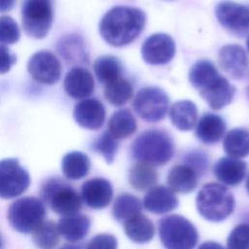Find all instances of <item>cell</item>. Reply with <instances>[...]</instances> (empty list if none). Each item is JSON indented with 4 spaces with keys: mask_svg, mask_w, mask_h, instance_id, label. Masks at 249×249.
Masks as SVG:
<instances>
[{
    "mask_svg": "<svg viewBox=\"0 0 249 249\" xmlns=\"http://www.w3.org/2000/svg\"><path fill=\"white\" fill-rule=\"evenodd\" d=\"M146 23L145 13L134 7L116 6L110 9L99 22V33L111 46L123 47L133 42Z\"/></svg>",
    "mask_w": 249,
    "mask_h": 249,
    "instance_id": "obj_1",
    "label": "cell"
},
{
    "mask_svg": "<svg viewBox=\"0 0 249 249\" xmlns=\"http://www.w3.org/2000/svg\"><path fill=\"white\" fill-rule=\"evenodd\" d=\"M174 154L171 137L164 131L149 129L138 135L131 145V156L153 166L167 163Z\"/></svg>",
    "mask_w": 249,
    "mask_h": 249,
    "instance_id": "obj_2",
    "label": "cell"
},
{
    "mask_svg": "<svg viewBox=\"0 0 249 249\" xmlns=\"http://www.w3.org/2000/svg\"><path fill=\"white\" fill-rule=\"evenodd\" d=\"M198 213L211 222L227 219L234 209V197L223 185L207 183L199 190L196 198Z\"/></svg>",
    "mask_w": 249,
    "mask_h": 249,
    "instance_id": "obj_3",
    "label": "cell"
},
{
    "mask_svg": "<svg viewBox=\"0 0 249 249\" xmlns=\"http://www.w3.org/2000/svg\"><path fill=\"white\" fill-rule=\"evenodd\" d=\"M41 197L56 214L65 217L79 213L82 197L65 180L53 177L47 179L41 187Z\"/></svg>",
    "mask_w": 249,
    "mask_h": 249,
    "instance_id": "obj_4",
    "label": "cell"
},
{
    "mask_svg": "<svg viewBox=\"0 0 249 249\" xmlns=\"http://www.w3.org/2000/svg\"><path fill=\"white\" fill-rule=\"evenodd\" d=\"M159 235L165 249H194L198 241V232L193 223L175 214L159 221Z\"/></svg>",
    "mask_w": 249,
    "mask_h": 249,
    "instance_id": "obj_5",
    "label": "cell"
},
{
    "mask_svg": "<svg viewBox=\"0 0 249 249\" xmlns=\"http://www.w3.org/2000/svg\"><path fill=\"white\" fill-rule=\"evenodd\" d=\"M7 217L14 230L21 233H30L44 222L46 207L37 197L23 196L10 205Z\"/></svg>",
    "mask_w": 249,
    "mask_h": 249,
    "instance_id": "obj_6",
    "label": "cell"
},
{
    "mask_svg": "<svg viewBox=\"0 0 249 249\" xmlns=\"http://www.w3.org/2000/svg\"><path fill=\"white\" fill-rule=\"evenodd\" d=\"M53 20L52 0H24L21 6L22 27L27 35L42 39L49 33Z\"/></svg>",
    "mask_w": 249,
    "mask_h": 249,
    "instance_id": "obj_7",
    "label": "cell"
},
{
    "mask_svg": "<svg viewBox=\"0 0 249 249\" xmlns=\"http://www.w3.org/2000/svg\"><path fill=\"white\" fill-rule=\"evenodd\" d=\"M168 105L167 93L158 87L141 89L133 100V108L137 115L150 123L161 121L167 113Z\"/></svg>",
    "mask_w": 249,
    "mask_h": 249,
    "instance_id": "obj_8",
    "label": "cell"
},
{
    "mask_svg": "<svg viewBox=\"0 0 249 249\" xmlns=\"http://www.w3.org/2000/svg\"><path fill=\"white\" fill-rule=\"evenodd\" d=\"M30 185V176L17 159L0 160V197L13 198L23 194Z\"/></svg>",
    "mask_w": 249,
    "mask_h": 249,
    "instance_id": "obj_9",
    "label": "cell"
},
{
    "mask_svg": "<svg viewBox=\"0 0 249 249\" xmlns=\"http://www.w3.org/2000/svg\"><path fill=\"white\" fill-rule=\"evenodd\" d=\"M27 70L36 82L44 85H53L61 76V64L58 58L49 51L33 53L28 60Z\"/></svg>",
    "mask_w": 249,
    "mask_h": 249,
    "instance_id": "obj_10",
    "label": "cell"
},
{
    "mask_svg": "<svg viewBox=\"0 0 249 249\" xmlns=\"http://www.w3.org/2000/svg\"><path fill=\"white\" fill-rule=\"evenodd\" d=\"M175 42L165 33L150 35L142 44L141 55L145 62L152 65L166 64L175 54Z\"/></svg>",
    "mask_w": 249,
    "mask_h": 249,
    "instance_id": "obj_11",
    "label": "cell"
},
{
    "mask_svg": "<svg viewBox=\"0 0 249 249\" xmlns=\"http://www.w3.org/2000/svg\"><path fill=\"white\" fill-rule=\"evenodd\" d=\"M215 16L219 23L226 29L242 34L249 30V7L225 0L217 4Z\"/></svg>",
    "mask_w": 249,
    "mask_h": 249,
    "instance_id": "obj_12",
    "label": "cell"
},
{
    "mask_svg": "<svg viewBox=\"0 0 249 249\" xmlns=\"http://www.w3.org/2000/svg\"><path fill=\"white\" fill-rule=\"evenodd\" d=\"M219 62L223 70L233 79H243L249 71V59L245 50L235 44L223 46L219 51Z\"/></svg>",
    "mask_w": 249,
    "mask_h": 249,
    "instance_id": "obj_13",
    "label": "cell"
},
{
    "mask_svg": "<svg viewBox=\"0 0 249 249\" xmlns=\"http://www.w3.org/2000/svg\"><path fill=\"white\" fill-rule=\"evenodd\" d=\"M73 116L80 126L96 130L103 125L106 111L99 100L95 98H85L76 104Z\"/></svg>",
    "mask_w": 249,
    "mask_h": 249,
    "instance_id": "obj_14",
    "label": "cell"
},
{
    "mask_svg": "<svg viewBox=\"0 0 249 249\" xmlns=\"http://www.w3.org/2000/svg\"><path fill=\"white\" fill-rule=\"evenodd\" d=\"M82 200L92 209H102L109 205L113 197V187L104 178H92L83 183Z\"/></svg>",
    "mask_w": 249,
    "mask_h": 249,
    "instance_id": "obj_15",
    "label": "cell"
},
{
    "mask_svg": "<svg viewBox=\"0 0 249 249\" xmlns=\"http://www.w3.org/2000/svg\"><path fill=\"white\" fill-rule=\"evenodd\" d=\"M65 92L74 99H85L94 90V80L90 72L84 67H73L63 81Z\"/></svg>",
    "mask_w": 249,
    "mask_h": 249,
    "instance_id": "obj_16",
    "label": "cell"
},
{
    "mask_svg": "<svg viewBox=\"0 0 249 249\" xmlns=\"http://www.w3.org/2000/svg\"><path fill=\"white\" fill-rule=\"evenodd\" d=\"M179 204L175 193L168 187L156 186L149 190L143 199L146 210L154 214H165L174 210Z\"/></svg>",
    "mask_w": 249,
    "mask_h": 249,
    "instance_id": "obj_17",
    "label": "cell"
},
{
    "mask_svg": "<svg viewBox=\"0 0 249 249\" xmlns=\"http://www.w3.org/2000/svg\"><path fill=\"white\" fill-rule=\"evenodd\" d=\"M199 93L210 108L220 110L231 102L235 89L226 78L219 76L215 81L201 89Z\"/></svg>",
    "mask_w": 249,
    "mask_h": 249,
    "instance_id": "obj_18",
    "label": "cell"
},
{
    "mask_svg": "<svg viewBox=\"0 0 249 249\" xmlns=\"http://www.w3.org/2000/svg\"><path fill=\"white\" fill-rule=\"evenodd\" d=\"M247 164L245 161L232 158L223 157L214 164V174L216 178L228 186H236L246 175Z\"/></svg>",
    "mask_w": 249,
    "mask_h": 249,
    "instance_id": "obj_19",
    "label": "cell"
},
{
    "mask_svg": "<svg viewBox=\"0 0 249 249\" xmlns=\"http://www.w3.org/2000/svg\"><path fill=\"white\" fill-rule=\"evenodd\" d=\"M226 131L224 119L213 113L204 114L196 124V137L205 144L218 142Z\"/></svg>",
    "mask_w": 249,
    "mask_h": 249,
    "instance_id": "obj_20",
    "label": "cell"
},
{
    "mask_svg": "<svg viewBox=\"0 0 249 249\" xmlns=\"http://www.w3.org/2000/svg\"><path fill=\"white\" fill-rule=\"evenodd\" d=\"M59 234L70 242H77L84 239L90 228V220L83 214L61 217L57 223Z\"/></svg>",
    "mask_w": 249,
    "mask_h": 249,
    "instance_id": "obj_21",
    "label": "cell"
},
{
    "mask_svg": "<svg viewBox=\"0 0 249 249\" xmlns=\"http://www.w3.org/2000/svg\"><path fill=\"white\" fill-rule=\"evenodd\" d=\"M197 174L190 166L179 164L173 166L167 175V184L174 193L189 194L197 186Z\"/></svg>",
    "mask_w": 249,
    "mask_h": 249,
    "instance_id": "obj_22",
    "label": "cell"
},
{
    "mask_svg": "<svg viewBox=\"0 0 249 249\" xmlns=\"http://www.w3.org/2000/svg\"><path fill=\"white\" fill-rule=\"evenodd\" d=\"M197 108L191 100H180L175 102L169 112L172 124L181 131L194 128L197 123Z\"/></svg>",
    "mask_w": 249,
    "mask_h": 249,
    "instance_id": "obj_23",
    "label": "cell"
},
{
    "mask_svg": "<svg viewBox=\"0 0 249 249\" xmlns=\"http://www.w3.org/2000/svg\"><path fill=\"white\" fill-rule=\"evenodd\" d=\"M124 231L131 241L139 244L151 241L155 234V228L152 221L140 213L124 221Z\"/></svg>",
    "mask_w": 249,
    "mask_h": 249,
    "instance_id": "obj_24",
    "label": "cell"
},
{
    "mask_svg": "<svg viewBox=\"0 0 249 249\" xmlns=\"http://www.w3.org/2000/svg\"><path fill=\"white\" fill-rule=\"evenodd\" d=\"M61 168L67 179L79 180L89 174L90 160L86 154L79 151H72L63 157Z\"/></svg>",
    "mask_w": 249,
    "mask_h": 249,
    "instance_id": "obj_25",
    "label": "cell"
},
{
    "mask_svg": "<svg viewBox=\"0 0 249 249\" xmlns=\"http://www.w3.org/2000/svg\"><path fill=\"white\" fill-rule=\"evenodd\" d=\"M108 128L110 134L116 139H124L136 131L137 124L129 110L122 109L111 116Z\"/></svg>",
    "mask_w": 249,
    "mask_h": 249,
    "instance_id": "obj_26",
    "label": "cell"
},
{
    "mask_svg": "<svg viewBox=\"0 0 249 249\" xmlns=\"http://www.w3.org/2000/svg\"><path fill=\"white\" fill-rule=\"evenodd\" d=\"M224 150L229 157L241 159L249 155V130L246 128H233L224 139Z\"/></svg>",
    "mask_w": 249,
    "mask_h": 249,
    "instance_id": "obj_27",
    "label": "cell"
},
{
    "mask_svg": "<svg viewBox=\"0 0 249 249\" xmlns=\"http://www.w3.org/2000/svg\"><path fill=\"white\" fill-rule=\"evenodd\" d=\"M219 72L214 64L206 59L195 62L189 71V81L198 91L206 88L219 77Z\"/></svg>",
    "mask_w": 249,
    "mask_h": 249,
    "instance_id": "obj_28",
    "label": "cell"
},
{
    "mask_svg": "<svg viewBox=\"0 0 249 249\" xmlns=\"http://www.w3.org/2000/svg\"><path fill=\"white\" fill-rule=\"evenodd\" d=\"M157 179V171L149 163L138 161L128 171V181L132 188L137 191L151 189L156 184Z\"/></svg>",
    "mask_w": 249,
    "mask_h": 249,
    "instance_id": "obj_29",
    "label": "cell"
},
{
    "mask_svg": "<svg viewBox=\"0 0 249 249\" xmlns=\"http://www.w3.org/2000/svg\"><path fill=\"white\" fill-rule=\"evenodd\" d=\"M58 52L68 62H86L88 54L83 39L76 34H69L61 38Z\"/></svg>",
    "mask_w": 249,
    "mask_h": 249,
    "instance_id": "obj_30",
    "label": "cell"
},
{
    "mask_svg": "<svg viewBox=\"0 0 249 249\" xmlns=\"http://www.w3.org/2000/svg\"><path fill=\"white\" fill-rule=\"evenodd\" d=\"M133 89L131 84L120 77L110 83H107L104 87V96L107 101L114 106L124 105L132 96Z\"/></svg>",
    "mask_w": 249,
    "mask_h": 249,
    "instance_id": "obj_31",
    "label": "cell"
},
{
    "mask_svg": "<svg viewBox=\"0 0 249 249\" xmlns=\"http://www.w3.org/2000/svg\"><path fill=\"white\" fill-rule=\"evenodd\" d=\"M142 209V203L138 197L131 194L119 195L112 207V215L117 221H125L128 218L139 214Z\"/></svg>",
    "mask_w": 249,
    "mask_h": 249,
    "instance_id": "obj_32",
    "label": "cell"
},
{
    "mask_svg": "<svg viewBox=\"0 0 249 249\" xmlns=\"http://www.w3.org/2000/svg\"><path fill=\"white\" fill-rule=\"evenodd\" d=\"M94 74L97 80L106 85L121 77L122 66L119 59L113 55L99 56L93 64Z\"/></svg>",
    "mask_w": 249,
    "mask_h": 249,
    "instance_id": "obj_33",
    "label": "cell"
},
{
    "mask_svg": "<svg viewBox=\"0 0 249 249\" xmlns=\"http://www.w3.org/2000/svg\"><path fill=\"white\" fill-rule=\"evenodd\" d=\"M57 226L53 221L43 222L33 232L32 238L35 245L40 249H53L59 241Z\"/></svg>",
    "mask_w": 249,
    "mask_h": 249,
    "instance_id": "obj_34",
    "label": "cell"
},
{
    "mask_svg": "<svg viewBox=\"0 0 249 249\" xmlns=\"http://www.w3.org/2000/svg\"><path fill=\"white\" fill-rule=\"evenodd\" d=\"M91 148L100 154L107 163H112L118 151V141L109 131H105L93 141Z\"/></svg>",
    "mask_w": 249,
    "mask_h": 249,
    "instance_id": "obj_35",
    "label": "cell"
},
{
    "mask_svg": "<svg viewBox=\"0 0 249 249\" xmlns=\"http://www.w3.org/2000/svg\"><path fill=\"white\" fill-rule=\"evenodd\" d=\"M19 37L20 31L16 20L9 16L0 17V44H15Z\"/></svg>",
    "mask_w": 249,
    "mask_h": 249,
    "instance_id": "obj_36",
    "label": "cell"
},
{
    "mask_svg": "<svg viewBox=\"0 0 249 249\" xmlns=\"http://www.w3.org/2000/svg\"><path fill=\"white\" fill-rule=\"evenodd\" d=\"M227 249H249V225L235 226L227 238Z\"/></svg>",
    "mask_w": 249,
    "mask_h": 249,
    "instance_id": "obj_37",
    "label": "cell"
},
{
    "mask_svg": "<svg viewBox=\"0 0 249 249\" xmlns=\"http://www.w3.org/2000/svg\"><path fill=\"white\" fill-rule=\"evenodd\" d=\"M184 162L186 165L192 167L197 175H202L208 168L209 160L204 152L194 150L185 155Z\"/></svg>",
    "mask_w": 249,
    "mask_h": 249,
    "instance_id": "obj_38",
    "label": "cell"
},
{
    "mask_svg": "<svg viewBox=\"0 0 249 249\" xmlns=\"http://www.w3.org/2000/svg\"><path fill=\"white\" fill-rule=\"evenodd\" d=\"M117 238L109 233H100L93 236L87 244L86 249H117Z\"/></svg>",
    "mask_w": 249,
    "mask_h": 249,
    "instance_id": "obj_39",
    "label": "cell"
},
{
    "mask_svg": "<svg viewBox=\"0 0 249 249\" xmlns=\"http://www.w3.org/2000/svg\"><path fill=\"white\" fill-rule=\"evenodd\" d=\"M15 62L16 56L6 46L0 45V74H5L10 71Z\"/></svg>",
    "mask_w": 249,
    "mask_h": 249,
    "instance_id": "obj_40",
    "label": "cell"
},
{
    "mask_svg": "<svg viewBox=\"0 0 249 249\" xmlns=\"http://www.w3.org/2000/svg\"><path fill=\"white\" fill-rule=\"evenodd\" d=\"M16 0H0V13H5L13 9Z\"/></svg>",
    "mask_w": 249,
    "mask_h": 249,
    "instance_id": "obj_41",
    "label": "cell"
},
{
    "mask_svg": "<svg viewBox=\"0 0 249 249\" xmlns=\"http://www.w3.org/2000/svg\"><path fill=\"white\" fill-rule=\"evenodd\" d=\"M197 249H225L220 243L215 241H206L201 243Z\"/></svg>",
    "mask_w": 249,
    "mask_h": 249,
    "instance_id": "obj_42",
    "label": "cell"
},
{
    "mask_svg": "<svg viewBox=\"0 0 249 249\" xmlns=\"http://www.w3.org/2000/svg\"><path fill=\"white\" fill-rule=\"evenodd\" d=\"M59 249H81L79 246H75V245H70V244H67V245H64L62 246L61 248Z\"/></svg>",
    "mask_w": 249,
    "mask_h": 249,
    "instance_id": "obj_43",
    "label": "cell"
},
{
    "mask_svg": "<svg viewBox=\"0 0 249 249\" xmlns=\"http://www.w3.org/2000/svg\"><path fill=\"white\" fill-rule=\"evenodd\" d=\"M246 189H247V191L249 193V175H248V178L246 180Z\"/></svg>",
    "mask_w": 249,
    "mask_h": 249,
    "instance_id": "obj_44",
    "label": "cell"
},
{
    "mask_svg": "<svg viewBox=\"0 0 249 249\" xmlns=\"http://www.w3.org/2000/svg\"><path fill=\"white\" fill-rule=\"evenodd\" d=\"M2 247H3V241H2V238L0 236V249H2Z\"/></svg>",
    "mask_w": 249,
    "mask_h": 249,
    "instance_id": "obj_45",
    "label": "cell"
},
{
    "mask_svg": "<svg viewBox=\"0 0 249 249\" xmlns=\"http://www.w3.org/2000/svg\"><path fill=\"white\" fill-rule=\"evenodd\" d=\"M246 93H247V97H248V99H249V86L247 87V90H246Z\"/></svg>",
    "mask_w": 249,
    "mask_h": 249,
    "instance_id": "obj_46",
    "label": "cell"
},
{
    "mask_svg": "<svg viewBox=\"0 0 249 249\" xmlns=\"http://www.w3.org/2000/svg\"><path fill=\"white\" fill-rule=\"evenodd\" d=\"M247 49H248V51H249V37H248V39H247Z\"/></svg>",
    "mask_w": 249,
    "mask_h": 249,
    "instance_id": "obj_47",
    "label": "cell"
},
{
    "mask_svg": "<svg viewBox=\"0 0 249 249\" xmlns=\"http://www.w3.org/2000/svg\"><path fill=\"white\" fill-rule=\"evenodd\" d=\"M166 1H173V0H166Z\"/></svg>",
    "mask_w": 249,
    "mask_h": 249,
    "instance_id": "obj_48",
    "label": "cell"
}]
</instances>
